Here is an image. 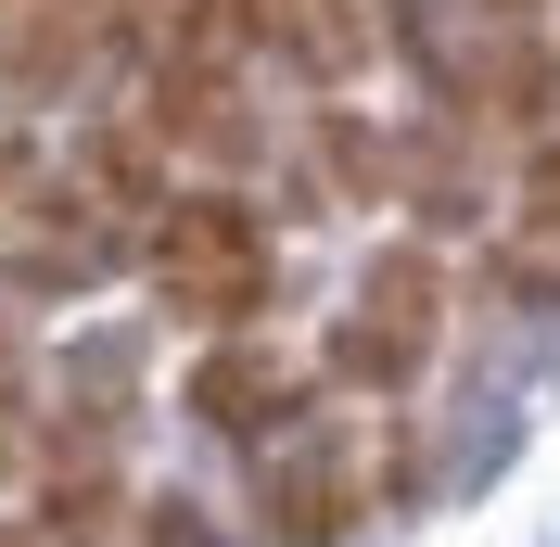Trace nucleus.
<instances>
[{
    "label": "nucleus",
    "instance_id": "nucleus-6",
    "mask_svg": "<svg viewBox=\"0 0 560 547\" xmlns=\"http://www.w3.org/2000/svg\"><path fill=\"white\" fill-rule=\"evenodd\" d=\"M395 166H408V140L383 115H357L345 90L306 103V166H293V205H395Z\"/></svg>",
    "mask_w": 560,
    "mask_h": 547
},
{
    "label": "nucleus",
    "instance_id": "nucleus-10",
    "mask_svg": "<svg viewBox=\"0 0 560 547\" xmlns=\"http://www.w3.org/2000/svg\"><path fill=\"white\" fill-rule=\"evenodd\" d=\"M0 370H13V293H0Z\"/></svg>",
    "mask_w": 560,
    "mask_h": 547
},
{
    "label": "nucleus",
    "instance_id": "nucleus-5",
    "mask_svg": "<svg viewBox=\"0 0 560 547\" xmlns=\"http://www.w3.org/2000/svg\"><path fill=\"white\" fill-rule=\"evenodd\" d=\"M357 510H370V472H357V445L331 433H293L255 458V522H268V547H345Z\"/></svg>",
    "mask_w": 560,
    "mask_h": 547
},
{
    "label": "nucleus",
    "instance_id": "nucleus-8",
    "mask_svg": "<svg viewBox=\"0 0 560 547\" xmlns=\"http://www.w3.org/2000/svg\"><path fill=\"white\" fill-rule=\"evenodd\" d=\"M38 178H51V153H38V140H26V128H0V217L26 205Z\"/></svg>",
    "mask_w": 560,
    "mask_h": 547
},
{
    "label": "nucleus",
    "instance_id": "nucleus-4",
    "mask_svg": "<svg viewBox=\"0 0 560 547\" xmlns=\"http://www.w3.org/2000/svg\"><path fill=\"white\" fill-rule=\"evenodd\" d=\"M306 408H318V382L293 370L280 344H255V331H217L205 357H191V420H205L217 445H243V458L293 445V433H306Z\"/></svg>",
    "mask_w": 560,
    "mask_h": 547
},
{
    "label": "nucleus",
    "instance_id": "nucleus-9",
    "mask_svg": "<svg viewBox=\"0 0 560 547\" xmlns=\"http://www.w3.org/2000/svg\"><path fill=\"white\" fill-rule=\"evenodd\" d=\"M471 26H560V0H471Z\"/></svg>",
    "mask_w": 560,
    "mask_h": 547
},
{
    "label": "nucleus",
    "instance_id": "nucleus-2",
    "mask_svg": "<svg viewBox=\"0 0 560 547\" xmlns=\"http://www.w3.org/2000/svg\"><path fill=\"white\" fill-rule=\"evenodd\" d=\"M433 344H446V255H433V242H395V255H370L357 306L331 318L318 382H345V395H408V382L433 370Z\"/></svg>",
    "mask_w": 560,
    "mask_h": 547
},
{
    "label": "nucleus",
    "instance_id": "nucleus-1",
    "mask_svg": "<svg viewBox=\"0 0 560 547\" xmlns=\"http://www.w3.org/2000/svg\"><path fill=\"white\" fill-rule=\"evenodd\" d=\"M140 280L166 293V318H191V331H255V318L280 306V230L268 205H255L243 178H178V205L140 230Z\"/></svg>",
    "mask_w": 560,
    "mask_h": 547
},
{
    "label": "nucleus",
    "instance_id": "nucleus-3",
    "mask_svg": "<svg viewBox=\"0 0 560 547\" xmlns=\"http://www.w3.org/2000/svg\"><path fill=\"white\" fill-rule=\"evenodd\" d=\"M115 268H140V230L103 217L65 166L0 217V293H13V306H77V293H103Z\"/></svg>",
    "mask_w": 560,
    "mask_h": 547
},
{
    "label": "nucleus",
    "instance_id": "nucleus-7",
    "mask_svg": "<svg viewBox=\"0 0 560 547\" xmlns=\"http://www.w3.org/2000/svg\"><path fill=\"white\" fill-rule=\"evenodd\" d=\"M510 205H548L560 217V128H535L523 153H510Z\"/></svg>",
    "mask_w": 560,
    "mask_h": 547
}]
</instances>
